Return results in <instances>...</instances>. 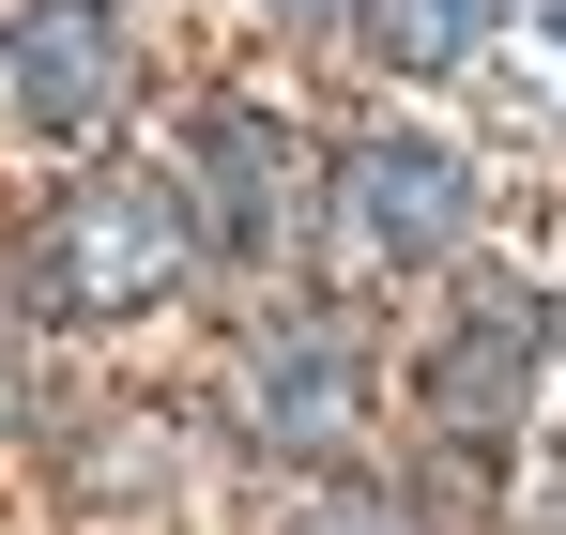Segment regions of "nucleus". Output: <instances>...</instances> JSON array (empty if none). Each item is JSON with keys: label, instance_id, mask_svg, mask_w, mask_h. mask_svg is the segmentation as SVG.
Segmentation results:
<instances>
[{"label": "nucleus", "instance_id": "1", "mask_svg": "<svg viewBox=\"0 0 566 535\" xmlns=\"http://www.w3.org/2000/svg\"><path fill=\"white\" fill-rule=\"evenodd\" d=\"M199 230H185V183L154 169H93L62 214H46V245H31V306H77V322H123V306H154V291H185Z\"/></svg>", "mask_w": 566, "mask_h": 535}, {"label": "nucleus", "instance_id": "2", "mask_svg": "<svg viewBox=\"0 0 566 535\" xmlns=\"http://www.w3.org/2000/svg\"><path fill=\"white\" fill-rule=\"evenodd\" d=\"M0 92H15L31 138H93L107 107H123V15H107V0H15Z\"/></svg>", "mask_w": 566, "mask_h": 535}, {"label": "nucleus", "instance_id": "3", "mask_svg": "<svg viewBox=\"0 0 566 535\" xmlns=\"http://www.w3.org/2000/svg\"><path fill=\"white\" fill-rule=\"evenodd\" d=\"M185 230L230 261H276L291 245V123L276 107H199V169H185Z\"/></svg>", "mask_w": 566, "mask_h": 535}, {"label": "nucleus", "instance_id": "4", "mask_svg": "<svg viewBox=\"0 0 566 535\" xmlns=\"http://www.w3.org/2000/svg\"><path fill=\"white\" fill-rule=\"evenodd\" d=\"M353 230H368V261L429 275L474 245V169L444 154V138H368L353 154Z\"/></svg>", "mask_w": 566, "mask_h": 535}, {"label": "nucleus", "instance_id": "5", "mask_svg": "<svg viewBox=\"0 0 566 535\" xmlns=\"http://www.w3.org/2000/svg\"><path fill=\"white\" fill-rule=\"evenodd\" d=\"M536 337H552V306L521 291V275H474V322L429 353V413L490 444V429H521V382H536Z\"/></svg>", "mask_w": 566, "mask_h": 535}, {"label": "nucleus", "instance_id": "6", "mask_svg": "<svg viewBox=\"0 0 566 535\" xmlns=\"http://www.w3.org/2000/svg\"><path fill=\"white\" fill-rule=\"evenodd\" d=\"M245 398H261V444H337L353 429V322H276Z\"/></svg>", "mask_w": 566, "mask_h": 535}, {"label": "nucleus", "instance_id": "7", "mask_svg": "<svg viewBox=\"0 0 566 535\" xmlns=\"http://www.w3.org/2000/svg\"><path fill=\"white\" fill-rule=\"evenodd\" d=\"M505 31V0H382V62H474Z\"/></svg>", "mask_w": 566, "mask_h": 535}, {"label": "nucleus", "instance_id": "8", "mask_svg": "<svg viewBox=\"0 0 566 535\" xmlns=\"http://www.w3.org/2000/svg\"><path fill=\"white\" fill-rule=\"evenodd\" d=\"M291 535H398V521H382V505H306Z\"/></svg>", "mask_w": 566, "mask_h": 535}, {"label": "nucleus", "instance_id": "9", "mask_svg": "<svg viewBox=\"0 0 566 535\" xmlns=\"http://www.w3.org/2000/svg\"><path fill=\"white\" fill-rule=\"evenodd\" d=\"M291 15H337V0H291Z\"/></svg>", "mask_w": 566, "mask_h": 535}]
</instances>
